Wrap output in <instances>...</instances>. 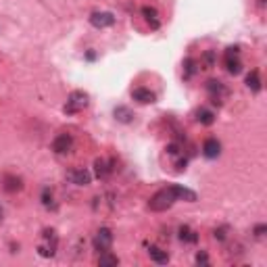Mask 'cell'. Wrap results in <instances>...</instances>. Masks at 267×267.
<instances>
[{"label":"cell","instance_id":"obj_1","mask_svg":"<svg viewBox=\"0 0 267 267\" xmlns=\"http://www.w3.org/2000/svg\"><path fill=\"white\" fill-rule=\"evenodd\" d=\"M175 201H177V199H175V194H173L171 186H167V188L159 190V192H155V194L150 197V201H148V209H150V211H157V213H161V211L171 209Z\"/></svg>","mask_w":267,"mask_h":267},{"label":"cell","instance_id":"obj_2","mask_svg":"<svg viewBox=\"0 0 267 267\" xmlns=\"http://www.w3.org/2000/svg\"><path fill=\"white\" fill-rule=\"evenodd\" d=\"M88 102H90V96H88L86 92L75 90V92L69 94V98H67V102H65V106H63V111L67 113V115H75V113L84 111V109L88 106Z\"/></svg>","mask_w":267,"mask_h":267},{"label":"cell","instance_id":"obj_3","mask_svg":"<svg viewBox=\"0 0 267 267\" xmlns=\"http://www.w3.org/2000/svg\"><path fill=\"white\" fill-rule=\"evenodd\" d=\"M238 46H232V48H227V52H225V69L230 71L232 75H238L240 71H242V61H240V57H238Z\"/></svg>","mask_w":267,"mask_h":267},{"label":"cell","instance_id":"obj_4","mask_svg":"<svg viewBox=\"0 0 267 267\" xmlns=\"http://www.w3.org/2000/svg\"><path fill=\"white\" fill-rule=\"evenodd\" d=\"M111 244H113V234H111V230H109V227H100V230L96 232V236H94V248H96L98 253H106V251L111 248Z\"/></svg>","mask_w":267,"mask_h":267},{"label":"cell","instance_id":"obj_5","mask_svg":"<svg viewBox=\"0 0 267 267\" xmlns=\"http://www.w3.org/2000/svg\"><path fill=\"white\" fill-rule=\"evenodd\" d=\"M50 148L57 152V155H65V152H69V150L73 148V136H71V134H59V136L52 140Z\"/></svg>","mask_w":267,"mask_h":267},{"label":"cell","instance_id":"obj_6","mask_svg":"<svg viewBox=\"0 0 267 267\" xmlns=\"http://www.w3.org/2000/svg\"><path fill=\"white\" fill-rule=\"evenodd\" d=\"M207 92L211 94V98H213L215 104H221V100L227 96V88L219 80H209L207 82Z\"/></svg>","mask_w":267,"mask_h":267},{"label":"cell","instance_id":"obj_7","mask_svg":"<svg viewBox=\"0 0 267 267\" xmlns=\"http://www.w3.org/2000/svg\"><path fill=\"white\" fill-rule=\"evenodd\" d=\"M90 23L94 27L102 29V27H111L113 23H115V17H113V13H109V11H96V13L90 15Z\"/></svg>","mask_w":267,"mask_h":267},{"label":"cell","instance_id":"obj_8","mask_svg":"<svg viewBox=\"0 0 267 267\" xmlns=\"http://www.w3.org/2000/svg\"><path fill=\"white\" fill-rule=\"evenodd\" d=\"M42 238L46 240V244H42L40 248V255L42 257H55V253H57V236H55V232L52 230H44V234H42Z\"/></svg>","mask_w":267,"mask_h":267},{"label":"cell","instance_id":"obj_9","mask_svg":"<svg viewBox=\"0 0 267 267\" xmlns=\"http://www.w3.org/2000/svg\"><path fill=\"white\" fill-rule=\"evenodd\" d=\"M67 180L75 186H88L92 182V173L88 169H71L67 171Z\"/></svg>","mask_w":267,"mask_h":267},{"label":"cell","instance_id":"obj_10","mask_svg":"<svg viewBox=\"0 0 267 267\" xmlns=\"http://www.w3.org/2000/svg\"><path fill=\"white\" fill-rule=\"evenodd\" d=\"M203 155L207 159H217L221 155V142L217 138H207L203 144Z\"/></svg>","mask_w":267,"mask_h":267},{"label":"cell","instance_id":"obj_11","mask_svg":"<svg viewBox=\"0 0 267 267\" xmlns=\"http://www.w3.org/2000/svg\"><path fill=\"white\" fill-rule=\"evenodd\" d=\"M171 190H173V194L177 201H186V203H194L197 201V192L194 190H190V188H184L180 184H171Z\"/></svg>","mask_w":267,"mask_h":267},{"label":"cell","instance_id":"obj_12","mask_svg":"<svg viewBox=\"0 0 267 267\" xmlns=\"http://www.w3.org/2000/svg\"><path fill=\"white\" fill-rule=\"evenodd\" d=\"M94 171H96V177H98V180H106V177L113 173V161L96 159V161H94Z\"/></svg>","mask_w":267,"mask_h":267},{"label":"cell","instance_id":"obj_13","mask_svg":"<svg viewBox=\"0 0 267 267\" xmlns=\"http://www.w3.org/2000/svg\"><path fill=\"white\" fill-rule=\"evenodd\" d=\"M132 96H134V100H138V102H142V104H150V102L157 100L155 92H150V90H146V88H136V90L132 92Z\"/></svg>","mask_w":267,"mask_h":267},{"label":"cell","instance_id":"obj_14","mask_svg":"<svg viewBox=\"0 0 267 267\" xmlns=\"http://www.w3.org/2000/svg\"><path fill=\"white\" fill-rule=\"evenodd\" d=\"M148 257L155 261V263H159V265H165V263L169 261L167 251H161L159 246H150V248H148Z\"/></svg>","mask_w":267,"mask_h":267},{"label":"cell","instance_id":"obj_15","mask_svg":"<svg viewBox=\"0 0 267 267\" xmlns=\"http://www.w3.org/2000/svg\"><path fill=\"white\" fill-rule=\"evenodd\" d=\"M246 86L251 92H259L261 90V78H259V71L253 69L248 75H246Z\"/></svg>","mask_w":267,"mask_h":267},{"label":"cell","instance_id":"obj_16","mask_svg":"<svg viewBox=\"0 0 267 267\" xmlns=\"http://www.w3.org/2000/svg\"><path fill=\"white\" fill-rule=\"evenodd\" d=\"M180 240H182V242H188V244H194V242L199 240V236H197L194 230H190L188 225H182V227H180Z\"/></svg>","mask_w":267,"mask_h":267},{"label":"cell","instance_id":"obj_17","mask_svg":"<svg viewBox=\"0 0 267 267\" xmlns=\"http://www.w3.org/2000/svg\"><path fill=\"white\" fill-rule=\"evenodd\" d=\"M142 15L146 17V21L152 25V29H157L159 27V13H157V9H152V7H144L142 9Z\"/></svg>","mask_w":267,"mask_h":267},{"label":"cell","instance_id":"obj_18","mask_svg":"<svg viewBox=\"0 0 267 267\" xmlns=\"http://www.w3.org/2000/svg\"><path fill=\"white\" fill-rule=\"evenodd\" d=\"M132 117H134V113H132L128 106H117V109H115V119H117V121H121V123H130Z\"/></svg>","mask_w":267,"mask_h":267},{"label":"cell","instance_id":"obj_19","mask_svg":"<svg viewBox=\"0 0 267 267\" xmlns=\"http://www.w3.org/2000/svg\"><path fill=\"white\" fill-rule=\"evenodd\" d=\"M197 119H199L203 126H213V121H215V113L209 111V109H201V111L197 113Z\"/></svg>","mask_w":267,"mask_h":267},{"label":"cell","instance_id":"obj_20","mask_svg":"<svg viewBox=\"0 0 267 267\" xmlns=\"http://www.w3.org/2000/svg\"><path fill=\"white\" fill-rule=\"evenodd\" d=\"M21 180L19 177H15V175H7L5 177V190L7 192H17V190H21Z\"/></svg>","mask_w":267,"mask_h":267},{"label":"cell","instance_id":"obj_21","mask_svg":"<svg viewBox=\"0 0 267 267\" xmlns=\"http://www.w3.org/2000/svg\"><path fill=\"white\" fill-rule=\"evenodd\" d=\"M98 265H100V267L119 265V259H117L115 255H109V251H106V253H100V257H98Z\"/></svg>","mask_w":267,"mask_h":267},{"label":"cell","instance_id":"obj_22","mask_svg":"<svg viewBox=\"0 0 267 267\" xmlns=\"http://www.w3.org/2000/svg\"><path fill=\"white\" fill-rule=\"evenodd\" d=\"M184 69H186L184 78L190 80V78L194 75V71H197V61H194V59H186V61H184Z\"/></svg>","mask_w":267,"mask_h":267},{"label":"cell","instance_id":"obj_23","mask_svg":"<svg viewBox=\"0 0 267 267\" xmlns=\"http://www.w3.org/2000/svg\"><path fill=\"white\" fill-rule=\"evenodd\" d=\"M42 205L46 209H55V203H52V194H50V190L44 188V192H42Z\"/></svg>","mask_w":267,"mask_h":267},{"label":"cell","instance_id":"obj_24","mask_svg":"<svg viewBox=\"0 0 267 267\" xmlns=\"http://www.w3.org/2000/svg\"><path fill=\"white\" fill-rule=\"evenodd\" d=\"M203 61H205V69H211V67L215 65V52H213V50H207V52L203 55Z\"/></svg>","mask_w":267,"mask_h":267},{"label":"cell","instance_id":"obj_25","mask_svg":"<svg viewBox=\"0 0 267 267\" xmlns=\"http://www.w3.org/2000/svg\"><path fill=\"white\" fill-rule=\"evenodd\" d=\"M197 263H199V265H207V263H209V257H207L205 251H201V253L197 255Z\"/></svg>","mask_w":267,"mask_h":267},{"label":"cell","instance_id":"obj_26","mask_svg":"<svg viewBox=\"0 0 267 267\" xmlns=\"http://www.w3.org/2000/svg\"><path fill=\"white\" fill-rule=\"evenodd\" d=\"M265 230H267L265 225H257V227H255V236H263V234H265Z\"/></svg>","mask_w":267,"mask_h":267},{"label":"cell","instance_id":"obj_27","mask_svg":"<svg viewBox=\"0 0 267 267\" xmlns=\"http://www.w3.org/2000/svg\"><path fill=\"white\" fill-rule=\"evenodd\" d=\"M3 215H5V211H3V209H0V221H3Z\"/></svg>","mask_w":267,"mask_h":267}]
</instances>
